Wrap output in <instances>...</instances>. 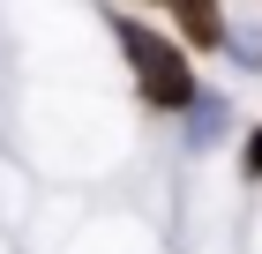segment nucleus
Returning a JSON list of instances; mask_svg holds the SVG:
<instances>
[{
	"label": "nucleus",
	"instance_id": "20e7f679",
	"mask_svg": "<svg viewBox=\"0 0 262 254\" xmlns=\"http://www.w3.org/2000/svg\"><path fill=\"white\" fill-rule=\"evenodd\" d=\"M247 172H262V135H255V142H247Z\"/></svg>",
	"mask_w": 262,
	"mask_h": 254
},
{
	"label": "nucleus",
	"instance_id": "7ed1b4c3",
	"mask_svg": "<svg viewBox=\"0 0 262 254\" xmlns=\"http://www.w3.org/2000/svg\"><path fill=\"white\" fill-rule=\"evenodd\" d=\"M217 127H225V105H217V98H195V127H187V142H195V150H210V142H217Z\"/></svg>",
	"mask_w": 262,
	"mask_h": 254
},
{
	"label": "nucleus",
	"instance_id": "f257e3e1",
	"mask_svg": "<svg viewBox=\"0 0 262 254\" xmlns=\"http://www.w3.org/2000/svg\"><path fill=\"white\" fill-rule=\"evenodd\" d=\"M120 45H127V60H135L150 105H195V75H187V60L172 53L165 38H150L142 22H120Z\"/></svg>",
	"mask_w": 262,
	"mask_h": 254
},
{
	"label": "nucleus",
	"instance_id": "f03ea898",
	"mask_svg": "<svg viewBox=\"0 0 262 254\" xmlns=\"http://www.w3.org/2000/svg\"><path fill=\"white\" fill-rule=\"evenodd\" d=\"M172 15H180V30L195 45H225V15H217V0H172Z\"/></svg>",
	"mask_w": 262,
	"mask_h": 254
}]
</instances>
